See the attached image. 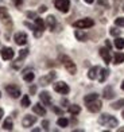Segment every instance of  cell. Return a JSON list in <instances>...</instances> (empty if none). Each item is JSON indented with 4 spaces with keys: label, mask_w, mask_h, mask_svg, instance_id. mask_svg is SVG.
<instances>
[{
    "label": "cell",
    "mask_w": 124,
    "mask_h": 132,
    "mask_svg": "<svg viewBox=\"0 0 124 132\" xmlns=\"http://www.w3.org/2000/svg\"><path fill=\"white\" fill-rule=\"evenodd\" d=\"M98 123L104 125V127H108V128H115L117 127V124H119V121H117V119L108 115V113H104V115H101L98 117Z\"/></svg>",
    "instance_id": "1"
},
{
    "label": "cell",
    "mask_w": 124,
    "mask_h": 132,
    "mask_svg": "<svg viewBox=\"0 0 124 132\" xmlns=\"http://www.w3.org/2000/svg\"><path fill=\"white\" fill-rule=\"evenodd\" d=\"M61 61H62V65L65 66V69H66L70 74H76V73H77V68H76V63H74L69 57L62 55V57H61Z\"/></svg>",
    "instance_id": "2"
},
{
    "label": "cell",
    "mask_w": 124,
    "mask_h": 132,
    "mask_svg": "<svg viewBox=\"0 0 124 132\" xmlns=\"http://www.w3.org/2000/svg\"><path fill=\"white\" fill-rule=\"evenodd\" d=\"M94 24V22L93 19H90V18H85V19H80L77 22H74L73 23V26L76 28H89Z\"/></svg>",
    "instance_id": "3"
},
{
    "label": "cell",
    "mask_w": 124,
    "mask_h": 132,
    "mask_svg": "<svg viewBox=\"0 0 124 132\" xmlns=\"http://www.w3.org/2000/svg\"><path fill=\"white\" fill-rule=\"evenodd\" d=\"M55 8L61 12H68L69 8H70V2L69 0H53Z\"/></svg>",
    "instance_id": "4"
},
{
    "label": "cell",
    "mask_w": 124,
    "mask_h": 132,
    "mask_svg": "<svg viewBox=\"0 0 124 132\" xmlns=\"http://www.w3.org/2000/svg\"><path fill=\"white\" fill-rule=\"evenodd\" d=\"M54 90L57 93H61V94H68L70 88L68 86V84H65L63 81H60V82H55L54 84Z\"/></svg>",
    "instance_id": "5"
},
{
    "label": "cell",
    "mask_w": 124,
    "mask_h": 132,
    "mask_svg": "<svg viewBox=\"0 0 124 132\" xmlns=\"http://www.w3.org/2000/svg\"><path fill=\"white\" fill-rule=\"evenodd\" d=\"M55 77H57V74L54 73V71H50V73H47L46 76L40 77L39 84H40L42 86H46V85H49V84H51L53 81H54V80H55Z\"/></svg>",
    "instance_id": "6"
},
{
    "label": "cell",
    "mask_w": 124,
    "mask_h": 132,
    "mask_svg": "<svg viewBox=\"0 0 124 132\" xmlns=\"http://www.w3.org/2000/svg\"><path fill=\"white\" fill-rule=\"evenodd\" d=\"M101 106H103V104H101V101H98V98L97 100H93V101H90V103L86 104L88 111L92 112V113H97L100 109H101Z\"/></svg>",
    "instance_id": "7"
},
{
    "label": "cell",
    "mask_w": 124,
    "mask_h": 132,
    "mask_svg": "<svg viewBox=\"0 0 124 132\" xmlns=\"http://www.w3.org/2000/svg\"><path fill=\"white\" fill-rule=\"evenodd\" d=\"M0 19H2V22H3L4 24L8 27V28H10L11 26H12V23H11V19H10V15H8L7 8L0 7Z\"/></svg>",
    "instance_id": "8"
},
{
    "label": "cell",
    "mask_w": 124,
    "mask_h": 132,
    "mask_svg": "<svg viewBox=\"0 0 124 132\" xmlns=\"http://www.w3.org/2000/svg\"><path fill=\"white\" fill-rule=\"evenodd\" d=\"M5 90H7V93L12 98H18L20 96V89L18 88L16 85H7V86H5Z\"/></svg>",
    "instance_id": "9"
},
{
    "label": "cell",
    "mask_w": 124,
    "mask_h": 132,
    "mask_svg": "<svg viewBox=\"0 0 124 132\" xmlns=\"http://www.w3.org/2000/svg\"><path fill=\"white\" fill-rule=\"evenodd\" d=\"M37 123V116H32V115H26L24 117H23L22 120V125L24 128H28V127H31L32 124Z\"/></svg>",
    "instance_id": "10"
},
{
    "label": "cell",
    "mask_w": 124,
    "mask_h": 132,
    "mask_svg": "<svg viewBox=\"0 0 124 132\" xmlns=\"http://www.w3.org/2000/svg\"><path fill=\"white\" fill-rule=\"evenodd\" d=\"M14 40H15V43L19 45V46L26 45L27 43V34L26 32H16L15 37H14Z\"/></svg>",
    "instance_id": "11"
},
{
    "label": "cell",
    "mask_w": 124,
    "mask_h": 132,
    "mask_svg": "<svg viewBox=\"0 0 124 132\" xmlns=\"http://www.w3.org/2000/svg\"><path fill=\"white\" fill-rule=\"evenodd\" d=\"M2 58L4 61H10V59L14 58V50L11 47H4L2 50Z\"/></svg>",
    "instance_id": "12"
},
{
    "label": "cell",
    "mask_w": 124,
    "mask_h": 132,
    "mask_svg": "<svg viewBox=\"0 0 124 132\" xmlns=\"http://www.w3.org/2000/svg\"><path fill=\"white\" fill-rule=\"evenodd\" d=\"M39 98L43 103V105H51V96L49 92H40Z\"/></svg>",
    "instance_id": "13"
},
{
    "label": "cell",
    "mask_w": 124,
    "mask_h": 132,
    "mask_svg": "<svg viewBox=\"0 0 124 132\" xmlns=\"http://www.w3.org/2000/svg\"><path fill=\"white\" fill-rule=\"evenodd\" d=\"M100 51V55L103 57V59H104V62L105 63H111V54H109V50L108 49H105V47H101V49L98 50Z\"/></svg>",
    "instance_id": "14"
},
{
    "label": "cell",
    "mask_w": 124,
    "mask_h": 132,
    "mask_svg": "<svg viewBox=\"0 0 124 132\" xmlns=\"http://www.w3.org/2000/svg\"><path fill=\"white\" fill-rule=\"evenodd\" d=\"M32 112L37 113L38 116H45L46 115V109L43 108V105H40V104H35L32 106Z\"/></svg>",
    "instance_id": "15"
},
{
    "label": "cell",
    "mask_w": 124,
    "mask_h": 132,
    "mask_svg": "<svg viewBox=\"0 0 124 132\" xmlns=\"http://www.w3.org/2000/svg\"><path fill=\"white\" fill-rule=\"evenodd\" d=\"M103 96H104V98H105V100L113 98L115 92H113V89H112V86H107V88H105V89H104V92H103Z\"/></svg>",
    "instance_id": "16"
},
{
    "label": "cell",
    "mask_w": 124,
    "mask_h": 132,
    "mask_svg": "<svg viewBox=\"0 0 124 132\" xmlns=\"http://www.w3.org/2000/svg\"><path fill=\"white\" fill-rule=\"evenodd\" d=\"M98 71H100V68H98V66H93V68H90L89 71H88V78H90V80L97 78Z\"/></svg>",
    "instance_id": "17"
},
{
    "label": "cell",
    "mask_w": 124,
    "mask_h": 132,
    "mask_svg": "<svg viewBox=\"0 0 124 132\" xmlns=\"http://www.w3.org/2000/svg\"><path fill=\"white\" fill-rule=\"evenodd\" d=\"M46 23H47V26H49L50 31H54L55 24H57V20H55V18L53 16V15H49V16H47V19H46Z\"/></svg>",
    "instance_id": "18"
},
{
    "label": "cell",
    "mask_w": 124,
    "mask_h": 132,
    "mask_svg": "<svg viewBox=\"0 0 124 132\" xmlns=\"http://www.w3.org/2000/svg\"><path fill=\"white\" fill-rule=\"evenodd\" d=\"M109 76V71L108 69H100V73H98V81L100 82H104L107 80V77Z\"/></svg>",
    "instance_id": "19"
},
{
    "label": "cell",
    "mask_w": 124,
    "mask_h": 132,
    "mask_svg": "<svg viewBox=\"0 0 124 132\" xmlns=\"http://www.w3.org/2000/svg\"><path fill=\"white\" fill-rule=\"evenodd\" d=\"M124 62V53H115V57H113V63L115 65H119Z\"/></svg>",
    "instance_id": "20"
},
{
    "label": "cell",
    "mask_w": 124,
    "mask_h": 132,
    "mask_svg": "<svg viewBox=\"0 0 124 132\" xmlns=\"http://www.w3.org/2000/svg\"><path fill=\"white\" fill-rule=\"evenodd\" d=\"M74 35H76V38H77L78 40H81V42H85L86 40V34L84 32V31H81V30H76L74 31Z\"/></svg>",
    "instance_id": "21"
},
{
    "label": "cell",
    "mask_w": 124,
    "mask_h": 132,
    "mask_svg": "<svg viewBox=\"0 0 124 132\" xmlns=\"http://www.w3.org/2000/svg\"><path fill=\"white\" fill-rule=\"evenodd\" d=\"M35 27L37 28H39V30H45V22H43V19H40V18H35Z\"/></svg>",
    "instance_id": "22"
},
{
    "label": "cell",
    "mask_w": 124,
    "mask_h": 132,
    "mask_svg": "<svg viewBox=\"0 0 124 132\" xmlns=\"http://www.w3.org/2000/svg\"><path fill=\"white\" fill-rule=\"evenodd\" d=\"M69 112L72 113V115H78V113L81 112V108L80 105H69Z\"/></svg>",
    "instance_id": "23"
},
{
    "label": "cell",
    "mask_w": 124,
    "mask_h": 132,
    "mask_svg": "<svg viewBox=\"0 0 124 132\" xmlns=\"http://www.w3.org/2000/svg\"><path fill=\"white\" fill-rule=\"evenodd\" d=\"M97 98H98V94L97 93H92V94H86L84 97V101L88 104V103H90V101H93V100H97Z\"/></svg>",
    "instance_id": "24"
},
{
    "label": "cell",
    "mask_w": 124,
    "mask_h": 132,
    "mask_svg": "<svg viewBox=\"0 0 124 132\" xmlns=\"http://www.w3.org/2000/svg\"><path fill=\"white\" fill-rule=\"evenodd\" d=\"M12 127H14V124H12V120H11V117H10V119H5V121L3 123V128L7 129V131H11V129H12Z\"/></svg>",
    "instance_id": "25"
},
{
    "label": "cell",
    "mask_w": 124,
    "mask_h": 132,
    "mask_svg": "<svg viewBox=\"0 0 124 132\" xmlns=\"http://www.w3.org/2000/svg\"><path fill=\"white\" fill-rule=\"evenodd\" d=\"M115 46H116V49H119V50L124 49V39L123 38H116L115 39Z\"/></svg>",
    "instance_id": "26"
},
{
    "label": "cell",
    "mask_w": 124,
    "mask_h": 132,
    "mask_svg": "<svg viewBox=\"0 0 124 132\" xmlns=\"http://www.w3.org/2000/svg\"><path fill=\"white\" fill-rule=\"evenodd\" d=\"M111 106L113 108V109H120V108L124 106V98H121V100H119V101H116V103H113Z\"/></svg>",
    "instance_id": "27"
},
{
    "label": "cell",
    "mask_w": 124,
    "mask_h": 132,
    "mask_svg": "<svg viewBox=\"0 0 124 132\" xmlns=\"http://www.w3.org/2000/svg\"><path fill=\"white\" fill-rule=\"evenodd\" d=\"M57 124L60 125V127H68L69 120H68V119H65V117H60V119H58V121H57Z\"/></svg>",
    "instance_id": "28"
},
{
    "label": "cell",
    "mask_w": 124,
    "mask_h": 132,
    "mask_svg": "<svg viewBox=\"0 0 124 132\" xmlns=\"http://www.w3.org/2000/svg\"><path fill=\"white\" fill-rule=\"evenodd\" d=\"M34 73H32V71H28V73H26L24 76H23V80H24V81H27V82H31L32 80H34Z\"/></svg>",
    "instance_id": "29"
},
{
    "label": "cell",
    "mask_w": 124,
    "mask_h": 132,
    "mask_svg": "<svg viewBox=\"0 0 124 132\" xmlns=\"http://www.w3.org/2000/svg\"><path fill=\"white\" fill-rule=\"evenodd\" d=\"M22 106H24V108L30 106V97L28 96H23L22 97Z\"/></svg>",
    "instance_id": "30"
},
{
    "label": "cell",
    "mask_w": 124,
    "mask_h": 132,
    "mask_svg": "<svg viewBox=\"0 0 124 132\" xmlns=\"http://www.w3.org/2000/svg\"><path fill=\"white\" fill-rule=\"evenodd\" d=\"M27 55H28V50L27 49H23V50L19 51V59H24Z\"/></svg>",
    "instance_id": "31"
},
{
    "label": "cell",
    "mask_w": 124,
    "mask_h": 132,
    "mask_svg": "<svg viewBox=\"0 0 124 132\" xmlns=\"http://www.w3.org/2000/svg\"><path fill=\"white\" fill-rule=\"evenodd\" d=\"M115 24L119 27H124V18H116L115 19Z\"/></svg>",
    "instance_id": "32"
},
{
    "label": "cell",
    "mask_w": 124,
    "mask_h": 132,
    "mask_svg": "<svg viewBox=\"0 0 124 132\" xmlns=\"http://www.w3.org/2000/svg\"><path fill=\"white\" fill-rule=\"evenodd\" d=\"M109 34L113 35V37H119V35H120V30H117L116 27H113V28L109 30Z\"/></svg>",
    "instance_id": "33"
},
{
    "label": "cell",
    "mask_w": 124,
    "mask_h": 132,
    "mask_svg": "<svg viewBox=\"0 0 124 132\" xmlns=\"http://www.w3.org/2000/svg\"><path fill=\"white\" fill-rule=\"evenodd\" d=\"M12 3L16 5V7H22V4H23V0H12Z\"/></svg>",
    "instance_id": "34"
},
{
    "label": "cell",
    "mask_w": 124,
    "mask_h": 132,
    "mask_svg": "<svg viewBox=\"0 0 124 132\" xmlns=\"http://www.w3.org/2000/svg\"><path fill=\"white\" fill-rule=\"evenodd\" d=\"M98 4H100V5L103 4V5H105V7L108 8V2H107V0H98Z\"/></svg>",
    "instance_id": "35"
},
{
    "label": "cell",
    "mask_w": 124,
    "mask_h": 132,
    "mask_svg": "<svg viewBox=\"0 0 124 132\" xmlns=\"http://www.w3.org/2000/svg\"><path fill=\"white\" fill-rule=\"evenodd\" d=\"M42 127H43L45 129H47V128H49V121H47V120H45V121H42Z\"/></svg>",
    "instance_id": "36"
},
{
    "label": "cell",
    "mask_w": 124,
    "mask_h": 132,
    "mask_svg": "<svg viewBox=\"0 0 124 132\" xmlns=\"http://www.w3.org/2000/svg\"><path fill=\"white\" fill-rule=\"evenodd\" d=\"M53 109H54V112H55V113H58V115H62V111L60 109V108H55V106H54Z\"/></svg>",
    "instance_id": "37"
},
{
    "label": "cell",
    "mask_w": 124,
    "mask_h": 132,
    "mask_svg": "<svg viewBox=\"0 0 124 132\" xmlns=\"http://www.w3.org/2000/svg\"><path fill=\"white\" fill-rule=\"evenodd\" d=\"M46 10H47V8H46V5H40V7H39V12H45Z\"/></svg>",
    "instance_id": "38"
},
{
    "label": "cell",
    "mask_w": 124,
    "mask_h": 132,
    "mask_svg": "<svg viewBox=\"0 0 124 132\" xmlns=\"http://www.w3.org/2000/svg\"><path fill=\"white\" fill-rule=\"evenodd\" d=\"M27 16H28V18H37V14H34V12H27Z\"/></svg>",
    "instance_id": "39"
},
{
    "label": "cell",
    "mask_w": 124,
    "mask_h": 132,
    "mask_svg": "<svg viewBox=\"0 0 124 132\" xmlns=\"http://www.w3.org/2000/svg\"><path fill=\"white\" fill-rule=\"evenodd\" d=\"M105 45H107V47H108V49H111V47H112V45H111V42H109V40H107V42H105Z\"/></svg>",
    "instance_id": "40"
},
{
    "label": "cell",
    "mask_w": 124,
    "mask_h": 132,
    "mask_svg": "<svg viewBox=\"0 0 124 132\" xmlns=\"http://www.w3.org/2000/svg\"><path fill=\"white\" fill-rule=\"evenodd\" d=\"M35 90H37V88H35V86H31V88H30V92H31V93H35Z\"/></svg>",
    "instance_id": "41"
},
{
    "label": "cell",
    "mask_w": 124,
    "mask_h": 132,
    "mask_svg": "<svg viewBox=\"0 0 124 132\" xmlns=\"http://www.w3.org/2000/svg\"><path fill=\"white\" fill-rule=\"evenodd\" d=\"M3 115H4V111L2 109V108H0V119H2V117H3Z\"/></svg>",
    "instance_id": "42"
},
{
    "label": "cell",
    "mask_w": 124,
    "mask_h": 132,
    "mask_svg": "<svg viewBox=\"0 0 124 132\" xmlns=\"http://www.w3.org/2000/svg\"><path fill=\"white\" fill-rule=\"evenodd\" d=\"M84 2H85V3H88V4H92V3L94 2V0H84Z\"/></svg>",
    "instance_id": "43"
},
{
    "label": "cell",
    "mask_w": 124,
    "mask_h": 132,
    "mask_svg": "<svg viewBox=\"0 0 124 132\" xmlns=\"http://www.w3.org/2000/svg\"><path fill=\"white\" fill-rule=\"evenodd\" d=\"M117 131H119V132H124V127H123V128H119Z\"/></svg>",
    "instance_id": "44"
},
{
    "label": "cell",
    "mask_w": 124,
    "mask_h": 132,
    "mask_svg": "<svg viewBox=\"0 0 124 132\" xmlns=\"http://www.w3.org/2000/svg\"><path fill=\"white\" fill-rule=\"evenodd\" d=\"M121 89H123V90H124V81L121 82Z\"/></svg>",
    "instance_id": "45"
},
{
    "label": "cell",
    "mask_w": 124,
    "mask_h": 132,
    "mask_svg": "<svg viewBox=\"0 0 124 132\" xmlns=\"http://www.w3.org/2000/svg\"><path fill=\"white\" fill-rule=\"evenodd\" d=\"M121 116H123V119H124V111H123V115H121Z\"/></svg>",
    "instance_id": "46"
},
{
    "label": "cell",
    "mask_w": 124,
    "mask_h": 132,
    "mask_svg": "<svg viewBox=\"0 0 124 132\" xmlns=\"http://www.w3.org/2000/svg\"><path fill=\"white\" fill-rule=\"evenodd\" d=\"M123 11H124V7H123Z\"/></svg>",
    "instance_id": "47"
}]
</instances>
